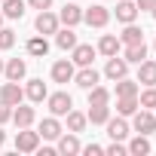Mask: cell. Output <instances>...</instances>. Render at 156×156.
Listing matches in <instances>:
<instances>
[{
    "instance_id": "b9f144b4",
    "label": "cell",
    "mask_w": 156,
    "mask_h": 156,
    "mask_svg": "<svg viewBox=\"0 0 156 156\" xmlns=\"http://www.w3.org/2000/svg\"><path fill=\"white\" fill-rule=\"evenodd\" d=\"M0 73H3V58H0Z\"/></svg>"
},
{
    "instance_id": "7c38bea8",
    "label": "cell",
    "mask_w": 156,
    "mask_h": 156,
    "mask_svg": "<svg viewBox=\"0 0 156 156\" xmlns=\"http://www.w3.org/2000/svg\"><path fill=\"white\" fill-rule=\"evenodd\" d=\"M55 150H58L61 156H76V153L83 150V144H80V138H76L73 132H70V135H64V132H61V135H58V147H55Z\"/></svg>"
},
{
    "instance_id": "e0dca14e",
    "label": "cell",
    "mask_w": 156,
    "mask_h": 156,
    "mask_svg": "<svg viewBox=\"0 0 156 156\" xmlns=\"http://www.w3.org/2000/svg\"><path fill=\"white\" fill-rule=\"evenodd\" d=\"M104 58H110V55H119V49H122V43H119V37L116 34H104L101 40H98V46H95Z\"/></svg>"
},
{
    "instance_id": "f546056e",
    "label": "cell",
    "mask_w": 156,
    "mask_h": 156,
    "mask_svg": "<svg viewBox=\"0 0 156 156\" xmlns=\"http://www.w3.org/2000/svg\"><path fill=\"white\" fill-rule=\"evenodd\" d=\"M138 92H141L138 80H129V76L116 80V98H126V95H138Z\"/></svg>"
},
{
    "instance_id": "9c48e42d",
    "label": "cell",
    "mask_w": 156,
    "mask_h": 156,
    "mask_svg": "<svg viewBox=\"0 0 156 156\" xmlns=\"http://www.w3.org/2000/svg\"><path fill=\"white\" fill-rule=\"evenodd\" d=\"M104 76L107 80H122V76H129V61L126 58H119V55H110L107 58V67H104Z\"/></svg>"
},
{
    "instance_id": "d6986e66",
    "label": "cell",
    "mask_w": 156,
    "mask_h": 156,
    "mask_svg": "<svg viewBox=\"0 0 156 156\" xmlns=\"http://www.w3.org/2000/svg\"><path fill=\"white\" fill-rule=\"evenodd\" d=\"M61 132H64V129H61L58 116H46V119L40 122V138H46V141H58Z\"/></svg>"
},
{
    "instance_id": "44dd1931",
    "label": "cell",
    "mask_w": 156,
    "mask_h": 156,
    "mask_svg": "<svg viewBox=\"0 0 156 156\" xmlns=\"http://www.w3.org/2000/svg\"><path fill=\"white\" fill-rule=\"evenodd\" d=\"M119 43H122V46H135V43H144V31H141L135 22H129V25L122 28V34H119Z\"/></svg>"
},
{
    "instance_id": "6da1fadb",
    "label": "cell",
    "mask_w": 156,
    "mask_h": 156,
    "mask_svg": "<svg viewBox=\"0 0 156 156\" xmlns=\"http://www.w3.org/2000/svg\"><path fill=\"white\" fill-rule=\"evenodd\" d=\"M16 150L19 153H37L40 150V132H31V126L19 129L16 132Z\"/></svg>"
},
{
    "instance_id": "83f0119b",
    "label": "cell",
    "mask_w": 156,
    "mask_h": 156,
    "mask_svg": "<svg viewBox=\"0 0 156 156\" xmlns=\"http://www.w3.org/2000/svg\"><path fill=\"white\" fill-rule=\"evenodd\" d=\"M153 147H150V141H147V135H135L132 141H129V153L132 156H147Z\"/></svg>"
},
{
    "instance_id": "4316f807",
    "label": "cell",
    "mask_w": 156,
    "mask_h": 156,
    "mask_svg": "<svg viewBox=\"0 0 156 156\" xmlns=\"http://www.w3.org/2000/svg\"><path fill=\"white\" fill-rule=\"evenodd\" d=\"M138 107H141V104H138V95H126V98H116V113H119V116H132Z\"/></svg>"
},
{
    "instance_id": "4dcf8cb0",
    "label": "cell",
    "mask_w": 156,
    "mask_h": 156,
    "mask_svg": "<svg viewBox=\"0 0 156 156\" xmlns=\"http://www.w3.org/2000/svg\"><path fill=\"white\" fill-rule=\"evenodd\" d=\"M89 104H110V89L107 86H92L89 89Z\"/></svg>"
},
{
    "instance_id": "d4e9b609",
    "label": "cell",
    "mask_w": 156,
    "mask_h": 156,
    "mask_svg": "<svg viewBox=\"0 0 156 156\" xmlns=\"http://www.w3.org/2000/svg\"><path fill=\"white\" fill-rule=\"evenodd\" d=\"M64 116H67V132H73V135H80V132L86 129V122H89V119H86V113L73 110V107H70V110H67Z\"/></svg>"
},
{
    "instance_id": "8992f818",
    "label": "cell",
    "mask_w": 156,
    "mask_h": 156,
    "mask_svg": "<svg viewBox=\"0 0 156 156\" xmlns=\"http://www.w3.org/2000/svg\"><path fill=\"white\" fill-rule=\"evenodd\" d=\"M58 22H61L64 28H76V25L83 22V6L76 3V0L64 3V6H61V12H58Z\"/></svg>"
},
{
    "instance_id": "d6a6232c",
    "label": "cell",
    "mask_w": 156,
    "mask_h": 156,
    "mask_svg": "<svg viewBox=\"0 0 156 156\" xmlns=\"http://www.w3.org/2000/svg\"><path fill=\"white\" fill-rule=\"evenodd\" d=\"M16 46V31L12 28H0V49H12Z\"/></svg>"
},
{
    "instance_id": "f1b7e54d",
    "label": "cell",
    "mask_w": 156,
    "mask_h": 156,
    "mask_svg": "<svg viewBox=\"0 0 156 156\" xmlns=\"http://www.w3.org/2000/svg\"><path fill=\"white\" fill-rule=\"evenodd\" d=\"M3 19H22L25 16V0H3Z\"/></svg>"
},
{
    "instance_id": "7402d4cb",
    "label": "cell",
    "mask_w": 156,
    "mask_h": 156,
    "mask_svg": "<svg viewBox=\"0 0 156 156\" xmlns=\"http://www.w3.org/2000/svg\"><path fill=\"white\" fill-rule=\"evenodd\" d=\"M25 49H28V55H34V58H46V55H49V40H46L43 34H37V37L28 40Z\"/></svg>"
},
{
    "instance_id": "d590c367",
    "label": "cell",
    "mask_w": 156,
    "mask_h": 156,
    "mask_svg": "<svg viewBox=\"0 0 156 156\" xmlns=\"http://www.w3.org/2000/svg\"><path fill=\"white\" fill-rule=\"evenodd\" d=\"M31 9H52V0H28Z\"/></svg>"
},
{
    "instance_id": "484cf974",
    "label": "cell",
    "mask_w": 156,
    "mask_h": 156,
    "mask_svg": "<svg viewBox=\"0 0 156 156\" xmlns=\"http://www.w3.org/2000/svg\"><path fill=\"white\" fill-rule=\"evenodd\" d=\"M122 58H126L129 64H141V61L147 58V43H135V46H126Z\"/></svg>"
},
{
    "instance_id": "74e56055",
    "label": "cell",
    "mask_w": 156,
    "mask_h": 156,
    "mask_svg": "<svg viewBox=\"0 0 156 156\" xmlns=\"http://www.w3.org/2000/svg\"><path fill=\"white\" fill-rule=\"evenodd\" d=\"M135 6H138V12H150V6H153V0H135Z\"/></svg>"
},
{
    "instance_id": "ffe728a7",
    "label": "cell",
    "mask_w": 156,
    "mask_h": 156,
    "mask_svg": "<svg viewBox=\"0 0 156 156\" xmlns=\"http://www.w3.org/2000/svg\"><path fill=\"white\" fill-rule=\"evenodd\" d=\"M135 19H138V6H135V0H119V3H116V22L129 25V22H135Z\"/></svg>"
},
{
    "instance_id": "8d00e7d4",
    "label": "cell",
    "mask_w": 156,
    "mask_h": 156,
    "mask_svg": "<svg viewBox=\"0 0 156 156\" xmlns=\"http://www.w3.org/2000/svg\"><path fill=\"white\" fill-rule=\"evenodd\" d=\"M80 153H89V156H101V153H104V147H101V144H89V147H83Z\"/></svg>"
},
{
    "instance_id": "ac0fdd59",
    "label": "cell",
    "mask_w": 156,
    "mask_h": 156,
    "mask_svg": "<svg viewBox=\"0 0 156 156\" xmlns=\"http://www.w3.org/2000/svg\"><path fill=\"white\" fill-rule=\"evenodd\" d=\"M3 73H6V80H25V73H28V64H25V58H9L6 64H3Z\"/></svg>"
},
{
    "instance_id": "60d3db41",
    "label": "cell",
    "mask_w": 156,
    "mask_h": 156,
    "mask_svg": "<svg viewBox=\"0 0 156 156\" xmlns=\"http://www.w3.org/2000/svg\"><path fill=\"white\" fill-rule=\"evenodd\" d=\"M150 16H153V19H156V0H153V6H150Z\"/></svg>"
},
{
    "instance_id": "603a6c76",
    "label": "cell",
    "mask_w": 156,
    "mask_h": 156,
    "mask_svg": "<svg viewBox=\"0 0 156 156\" xmlns=\"http://www.w3.org/2000/svg\"><path fill=\"white\" fill-rule=\"evenodd\" d=\"M86 119H89L92 126H104V122L110 119V107H107V104H89Z\"/></svg>"
},
{
    "instance_id": "7a4b0ae2",
    "label": "cell",
    "mask_w": 156,
    "mask_h": 156,
    "mask_svg": "<svg viewBox=\"0 0 156 156\" xmlns=\"http://www.w3.org/2000/svg\"><path fill=\"white\" fill-rule=\"evenodd\" d=\"M83 22H86L89 28H107V22H110V9L101 6V3H92L89 9H83Z\"/></svg>"
},
{
    "instance_id": "4fadbf2b",
    "label": "cell",
    "mask_w": 156,
    "mask_h": 156,
    "mask_svg": "<svg viewBox=\"0 0 156 156\" xmlns=\"http://www.w3.org/2000/svg\"><path fill=\"white\" fill-rule=\"evenodd\" d=\"M104 126H107V135H110V141H126V138H129V122H126V116H119V113H116V119L110 116Z\"/></svg>"
},
{
    "instance_id": "2e32d148",
    "label": "cell",
    "mask_w": 156,
    "mask_h": 156,
    "mask_svg": "<svg viewBox=\"0 0 156 156\" xmlns=\"http://www.w3.org/2000/svg\"><path fill=\"white\" fill-rule=\"evenodd\" d=\"M138 86H156V61L144 58L138 64Z\"/></svg>"
},
{
    "instance_id": "e575fe53",
    "label": "cell",
    "mask_w": 156,
    "mask_h": 156,
    "mask_svg": "<svg viewBox=\"0 0 156 156\" xmlns=\"http://www.w3.org/2000/svg\"><path fill=\"white\" fill-rule=\"evenodd\" d=\"M9 119H12V107L0 101V126H3V122H9Z\"/></svg>"
},
{
    "instance_id": "ba28073f",
    "label": "cell",
    "mask_w": 156,
    "mask_h": 156,
    "mask_svg": "<svg viewBox=\"0 0 156 156\" xmlns=\"http://www.w3.org/2000/svg\"><path fill=\"white\" fill-rule=\"evenodd\" d=\"M73 83L80 86V89H86V92H89L92 86H98V83H101V73H98L92 64H86V67H80V70L73 73Z\"/></svg>"
},
{
    "instance_id": "cb8c5ba5",
    "label": "cell",
    "mask_w": 156,
    "mask_h": 156,
    "mask_svg": "<svg viewBox=\"0 0 156 156\" xmlns=\"http://www.w3.org/2000/svg\"><path fill=\"white\" fill-rule=\"evenodd\" d=\"M55 46L64 49V52L73 49V46H76V34H73V28H58V31H55Z\"/></svg>"
},
{
    "instance_id": "52a82bcc",
    "label": "cell",
    "mask_w": 156,
    "mask_h": 156,
    "mask_svg": "<svg viewBox=\"0 0 156 156\" xmlns=\"http://www.w3.org/2000/svg\"><path fill=\"white\" fill-rule=\"evenodd\" d=\"M0 101L9 104V107H16V104H22V101H25V89H22L16 80H9V83L0 86Z\"/></svg>"
},
{
    "instance_id": "5b68a950",
    "label": "cell",
    "mask_w": 156,
    "mask_h": 156,
    "mask_svg": "<svg viewBox=\"0 0 156 156\" xmlns=\"http://www.w3.org/2000/svg\"><path fill=\"white\" fill-rule=\"evenodd\" d=\"M46 104H49V113L52 116H64L73 107V98L67 92H52V95H46Z\"/></svg>"
},
{
    "instance_id": "9a60e30c",
    "label": "cell",
    "mask_w": 156,
    "mask_h": 156,
    "mask_svg": "<svg viewBox=\"0 0 156 156\" xmlns=\"http://www.w3.org/2000/svg\"><path fill=\"white\" fill-rule=\"evenodd\" d=\"M34 107H28V104H16L12 107V122H16V129H28V126H34Z\"/></svg>"
},
{
    "instance_id": "f6af8a7d",
    "label": "cell",
    "mask_w": 156,
    "mask_h": 156,
    "mask_svg": "<svg viewBox=\"0 0 156 156\" xmlns=\"http://www.w3.org/2000/svg\"><path fill=\"white\" fill-rule=\"evenodd\" d=\"M0 3H3V0H0Z\"/></svg>"
},
{
    "instance_id": "8fae6325",
    "label": "cell",
    "mask_w": 156,
    "mask_h": 156,
    "mask_svg": "<svg viewBox=\"0 0 156 156\" xmlns=\"http://www.w3.org/2000/svg\"><path fill=\"white\" fill-rule=\"evenodd\" d=\"M73 61L70 58H61V61H55L52 64V80L55 83H73Z\"/></svg>"
},
{
    "instance_id": "836d02e7",
    "label": "cell",
    "mask_w": 156,
    "mask_h": 156,
    "mask_svg": "<svg viewBox=\"0 0 156 156\" xmlns=\"http://www.w3.org/2000/svg\"><path fill=\"white\" fill-rule=\"evenodd\" d=\"M104 153H107V156H129V147H126L122 141H110V144L104 147Z\"/></svg>"
},
{
    "instance_id": "277c9868",
    "label": "cell",
    "mask_w": 156,
    "mask_h": 156,
    "mask_svg": "<svg viewBox=\"0 0 156 156\" xmlns=\"http://www.w3.org/2000/svg\"><path fill=\"white\" fill-rule=\"evenodd\" d=\"M58 25H61V22H58V16H55L52 9H40V12H37V19H34V31H37V34H43V37H46V34H55V31H58Z\"/></svg>"
},
{
    "instance_id": "f35d334b",
    "label": "cell",
    "mask_w": 156,
    "mask_h": 156,
    "mask_svg": "<svg viewBox=\"0 0 156 156\" xmlns=\"http://www.w3.org/2000/svg\"><path fill=\"white\" fill-rule=\"evenodd\" d=\"M55 153H58L55 147H43V150H40V156H55Z\"/></svg>"
},
{
    "instance_id": "5bb4252c",
    "label": "cell",
    "mask_w": 156,
    "mask_h": 156,
    "mask_svg": "<svg viewBox=\"0 0 156 156\" xmlns=\"http://www.w3.org/2000/svg\"><path fill=\"white\" fill-rule=\"evenodd\" d=\"M46 95H49V89H46V83L40 80V76H34V80H28V89H25V98H28V101L40 104V101H46Z\"/></svg>"
},
{
    "instance_id": "3957f363",
    "label": "cell",
    "mask_w": 156,
    "mask_h": 156,
    "mask_svg": "<svg viewBox=\"0 0 156 156\" xmlns=\"http://www.w3.org/2000/svg\"><path fill=\"white\" fill-rule=\"evenodd\" d=\"M132 129H135L138 135H153V132H156V116H153L150 110L138 107V110L132 113Z\"/></svg>"
},
{
    "instance_id": "1f68e13d",
    "label": "cell",
    "mask_w": 156,
    "mask_h": 156,
    "mask_svg": "<svg viewBox=\"0 0 156 156\" xmlns=\"http://www.w3.org/2000/svg\"><path fill=\"white\" fill-rule=\"evenodd\" d=\"M138 104L144 110H156V86H147L144 92H138Z\"/></svg>"
},
{
    "instance_id": "ab89813d",
    "label": "cell",
    "mask_w": 156,
    "mask_h": 156,
    "mask_svg": "<svg viewBox=\"0 0 156 156\" xmlns=\"http://www.w3.org/2000/svg\"><path fill=\"white\" fill-rule=\"evenodd\" d=\"M3 144H6V132H3V129H0V147H3Z\"/></svg>"
},
{
    "instance_id": "7bdbcfd3",
    "label": "cell",
    "mask_w": 156,
    "mask_h": 156,
    "mask_svg": "<svg viewBox=\"0 0 156 156\" xmlns=\"http://www.w3.org/2000/svg\"><path fill=\"white\" fill-rule=\"evenodd\" d=\"M0 28H3V12H0Z\"/></svg>"
},
{
    "instance_id": "30bf717a",
    "label": "cell",
    "mask_w": 156,
    "mask_h": 156,
    "mask_svg": "<svg viewBox=\"0 0 156 156\" xmlns=\"http://www.w3.org/2000/svg\"><path fill=\"white\" fill-rule=\"evenodd\" d=\"M95 55H98V49H95V46H89V43H76V46H73L70 61H73V64H80V67H86V64H92V61H95Z\"/></svg>"
},
{
    "instance_id": "ee69618b",
    "label": "cell",
    "mask_w": 156,
    "mask_h": 156,
    "mask_svg": "<svg viewBox=\"0 0 156 156\" xmlns=\"http://www.w3.org/2000/svg\"><path fill=\"white\" fill-rule=\"evenodd\" d=\"M153 49H156V40H153Z\"/></svg>"
}]
</instances>
